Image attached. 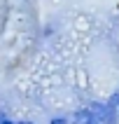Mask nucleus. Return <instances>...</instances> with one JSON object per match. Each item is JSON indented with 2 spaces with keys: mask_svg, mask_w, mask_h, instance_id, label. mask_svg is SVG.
I'll return each instance as SVG.
<instances>
[{
  "mask_svg": "<svg viewBox=\"0 0 119 124\" xmlns=\"http://www.w3.org/2000/svg\"><path fill=\"white\" fill-rule=\"evenodd\" d=\"M0 124H16V122H12V119L5 115V112H0Z\"/></svg>",
  "mask_w": 119,
  "mask_h": 124,
  "instance_id": "7ed1b4c3",
  "label": "nucleus"
},
{
  "mask_svg": "<svg viewBox=\"0 0 119 124\" xmlns=\"http://www.w3.org/2000/svg\"><path fill=\"white\" fill-rule=\"evenodd\" d=\"M91 108V112L96 115V119H98V124H117V115H119V110L114 108V105L107 101V103H100V101H93V103L89 105Z\"/></svg>",
  "mask_w": 119,
  "mask_h": 124,
  "instance_id": "f257e3e1",
  "label": "nucleus"
},
{
  "mask_svg": "<svg viewBox=\"0 0 119 124\" xmlns=\"http://www.w3.org/2000/svg\"><path fill=\"white\" fill-rule=\"evenodd\" d=\"M72 124H98V119L91 112V108H82V110L72 112Z\"/></svg>",
  "mask_w": 119,
  "mask_h": 124,
  "instance_id": "f03ea898",
  "label": "nucleus"
},
{
  "mask_svg": "<svg viewBox=\"0 0 119 124\" xmlns=\"http://www.w3.org/2000/svg\"><path fill=\"white\" fill-rule=\"evenodd\" d=\"M16 124H33V122H16Z\"/></svg>",
  "mask_w": 119,
  "mask_h": 124,
  "instance_id": "423d86ee",
  "label": "nucleus"
},
{
  "mask_svg": "<svg viewBox=\"0 0 119 124\" xmlns=\"http://www.w3.org/2000/svg\"><path fill=\"white\" fill-rule=\"evenodd\" d=\"M49 124H68V119H65V117H54Z\"/></svg>",
  "mask_w": 119,
  "mask_h": 124,
  "instance_id": "20e7f679",
  "label": "nucleus"
},
{
  "mask_svg": "<svg viewBox=\"0 0 119 124\" xmlns=\"http://www.w3.org/2000/svg\"><path fill=\"white\" fill-rule=\"evenodd\" d=\"M110 103H112V105H114V108L119 110V94H114V96L110 98Z\"/></svg>",
  "mask_w": 119,
  "mask_h": 124,
  "instance_id": "39448f33",
  "label": "nucleus"
}]
</instances>
